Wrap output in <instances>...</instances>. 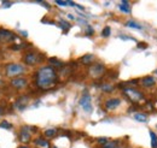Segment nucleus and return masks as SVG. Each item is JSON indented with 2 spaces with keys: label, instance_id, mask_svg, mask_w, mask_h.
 <instances>
[{
  "label": "nucleus",
  "instance_id": "nucleus-1",
  "mask_svg": "<svg viewBox=\"0 0 157 148\" xmlns=\"http://www.w3.org/2000/svg\"><path fill=\"white\" fill-rule=\"evenodd\" d=\"M58 83V75L52 66H41L35 72V86L41 91H50Z\"/></svg>",
  "mask_w": 157,
  "mask_h": 148
},
{
  "label": "nucleus",
  "instance_id": "nucleus-2",
  "mask_svg": "<svg viewBox=\"0 0 157 148\" xmlns=\"http://www.w3.org/2000/svg\"><path fill=\"white\" fill-rule=\"evenodd\" d=\"M24 72H25V66L22 64L10 63L5 66V74L7 77H11V78H16L17 76L24 74Z\"/></svg>",
  "mask_w": 157,
  "mask_h": 148
},
{
  "label": "nucleus",
  "instance_id": "nucleus-3",
  "mask_svg": "<svg viewBox=\"0 0 157 148\" xmlns=\"http://www.w3.org/2000/svg\"><path fill=\"white\" fill-rule=\"evenodd\" d=\"M80 106L83 109V111H86L87 113H92L93 107H92V98H91V94H88L87 92H85L82 94V96L80 99Z\"/></svg>",
  "mask_w": 157,
  "mask_h": 148
},
{
  "label": "nucleus",
  "instance_id": "nucleus-4",
  "mask_svg": "<svg viewBox=\"0 0 157 148\" xmlns=\"http://www.w3.org/2000/svg\"><path fill=\"white\" fill-rule=\"evenodd\" d=\"M32 130L35 128H30L28 125H23L20 130V141L22 143H29L32 140Z\"/></svg>",
  "mask_w": 157,
  "mask_h": 148
},
{
  "label": "nucleus",
  "instance_id": "nucleus-5",
  "mask_svg": "<svg viewBox=\"0 0 157 148\" xmlns=\"http://www.w3.org/2000/svg\"><path fill=\"white\" fill-rule=\"evenodd\" d=\"M124 94H126V96H127L131 101H133V102H139L140 100L144 99L143 93L137 91V89H134V88H126V89H124Z\"/></svg>",
  "mask_w": 157,
  "mask_h": 148
},
{
  "label": "nucleus",
  "instance_id": "nucleus-6",
  "mask_svg": "<svg viewBox=\"0 0 157 148\" xmlns=\"http://www.w3.org/2000/svg\"><path fill=\"white\" fill-rule=\"evenodd\" d=\"M17 39V35L7 29L0 28V43H9Z\"/></svg>",
  "mask_w": 157,
  "mask_h": 148
},
{
  "label": "nucleus",
  "instance_id": "nucleus-7",
  "mask_svg": "<svg viewBox=\"0 0 157 148\" xmlns=\"http://www.w3.org/2000/svg\"><path fill=\"white\" fill-rule=\"evenodd\" d=\"M105 72V66L103 64H94V65H91L90 66V70H88V74L91 77L93 78H99L101 77Z\"/></svg>",
  "mask_w": 157,
  "mask_h": 148
},
{
  "label": "nucleus",
  "instance_id": "nucleus-8",
  "mask_svg": "<svg viewBox=\"0 0 157 148\" xmlns=\"http://www.w3.org/2000/svg\"><path fill=\"white\" fill-rule=\"evenodd\" d=\"M23 61L27 65L33 66V65H35V64H38V63L41 61V56L38 54V53H35V52H29V53H27L25 56L23 57Z\"/></svg>",
  "mask_w": 157,
  "mask_h": 148
},
{
  "label": "nucleus",
  "instance_id": "nucleus-9",
  "mask_svg": "<svg viewBox=\"0 0 157 148\" xmlns=\"http://www.w3.org/2000/svg\"><path fill=\"white\" fill-rule=\"evenodd\" d=\"M10 86L17 91H21V89H24L27 88L28 86V81L23 77H16V78H12L11 82H10Z\"/></svg>",
  "mask_w": 157,
  "mask_h": 148
},
{
  "label": "nucleus",
  "instance_id": "nucleus-10",
  "mask_svg": "<svg viewBox=\"0 0 157 148\" xmlns=\"http://www.w3.org/2000/svg\"><path fill=\"white\" fill-rule=\"evenodd\" d=\"M121 105V100L118 98H111V99H108L105 102H104V106L108 111H113L115 109H117L118 106Z\"/></svg>",
  "mask_w": 157,
  "mask_h": 148
},
{
  "label": "nucleus",
  "instance_id": "nucleus-11",
  "mask_svg": "<svg viewBox=\"0 0 157 148\" xmlns=\"http://www.w3.org/2000/svg\"><path fill=\"white\" fill-rule=\"evenodd\" d=\"M28 101H29V96H27V95H22L20 96L16 101H15V104H13V106L17 109V110H20V111H23L25 107H27V105H28Z\"/></svg>",
  "mask_w": 157,
  "mask_h": 148
},
{
  "label": "nucleus",
  "instance_id": "nucleus-12",
  "mask_svg": "<svg viewBox=\"0 0 157 148\" xmlns=\"http://www.w3.org/2000/svg\"><path fill=\"white\" fill-rule=\"evenodd\" d=\"M155 84V78L152 76H146L141 80V86L145 87V88H149V87H152Z\"/></svg>",
  "mask_w": 157,
  "mask_h": 148
},
{
  "label": "nucleus",
  "instance_id": "nucleus-13",
  "mask_svg": "<svg viewBox=\"0 0 157 148\" xmlns=\"http://www.w3.org/2000/svg\"><path fill=\"white\" fill-rule=\"evenodd\" d=\"M118 7H120V10L122 12H126V13H131V11H132L131 10V6H129V2L127 0H122Z\"/></svg>",
  "mask_w": 157,
  "mask_h": 148
},
{
  "label": "nucleus",
  "instance_id": "nucleus-14",
  "mask_svg": "<svg viewBox=\"0 0 157 148\" xmlns=\"http://www.w3.org/2000/svg\"><path fill=\"white\" fill-rule=\"evenodd\" d=\"M93 60H94V56H93V54H86V56H83L80 59V61H81L83 65H91Z\"/></svg>",
  "mask_w": 157,
  "mask_h": 148
},
{
  "label": "nucleus",
  "instance_id": "nucleus-15",
  "mask_svg": "<svg viewBox=\"0 0 157 148\" xmlns=\"http://www.w3.org/2000/svg\"><path fill=\"white\" fill-rule=\"evenodd\" d=\"M34 143L41 148H50V143L47 142V140H45L42 137H39V139L34 140Z\"/></svg>",
  "mask_w": 157,
  "mask_h": 148
},
{
  "label": "nucleus",
  "instance_id": "nucleus-16",
  "mask_svg": "<svg viewBox=\"0 0 157 148\" xmlns=\"http://www.w3.org/2000/svg\"><path fill=\"white\" fill-rule=\"evenodd\" d=\"M126 27L132 28V29H137V30H143V29H144L143 25H140L139 23L134 22V20H128V22H126Z\"/></svg>",
  "mask_w": 157,
  "mask_h": 148
},
{
  "label": "nucleus",
  "instance_id": "nucleus-17",
  "mask_svg": "<svg viewBox=\"0 0 157 148\" xmlns=\"http://www.w3.org/2000/svg\"><path fill=\"white\" fill-rule=\"evenodd\" d=\"M134 119L138 120V122H141V123H146L147 122V116L143 114V113H136L134 114Z\"/></svg>",
  "mask_w": 157,
  "mask_h": 148
},
{
  "label": "nucleus",
  "instance_id": "nucleus-18",
  "mask_svg": "<svg viewBox=\"0 0 157 148\" xmlns=\"http://www.w3.org/2000/svg\"><path fill=\"white\" fill-rule=\"evenodd\" d=\"M100 89L105 93H110L114 91V86L110 84V83H103V84L100 86Z\"/></svg>",
  "mask_w": 157,
  "mask_h": 148
},
{
  "label": "nucleus",
  "instance_id": "nucleus-19",
  "mask_svg": "<svg viewBox=\"0 0 157 148\" xmlns=\"http://www.w3.org/2000/svg\"><path fill=\"white\" fill-rule=\"evenodd\" d=\"M149 132H150V139H151V148H157V135L151 130Z\"/></svg>",
  "mask_w": 157,
  "mask_h": 148
},
{
  "label": "nucleus",
  "instance_id": "nucleus-20",
  "mask_svg": "<svg viewBox=\"0 0 157 148\" xmlns=\"http://www.w3.org/2000/svg\"><path fill=\"white\" fill-rule=\"evenodd\" d=\"M50 63L55 66V68H63L64 66V64L62 63V61H59L58 59H56V58H50Z\"/></svg>",
  "mask_w": 157,
  "mask_h": 148
},
{
  "label": "nucleus",
  "instance_id": "nucleus-21",
  "mask_svg": "<svg viewBox=\"0 0 157 148\" xmlns=\"http://www.w3.org/2000/svg\"><path fill=\"white\" fill-rule=\"evenodd\" d=\"M44 135H45L46 137H48V139H52V137H55V136L57 135V131L55 129H47V130H45Z\"/></svg>",
  "mask_w": 157,
  "mask_h": 148
},
{
  "label": "nucleus",
  "instance_id": "nucleus-22",
  "mask_svg": "<svg viewBox=\"0 0 157 148\" xmlns=\"http://www.w3.org/2000/svg\"><path fill=\"white\" fill-rule=\"evenodd\" d=\"M58 24H59V27H60L62 29H64L65 31H67V30H68V29L70 28V24H69V23H68L67 20H64V19H59V20H58Z\"/></svg>",
  "mask_w": 157,
  "mask_h": 148
},
{
  "label": "nucleus",
  "instance_id": "nucleus-23",
  "mask_svg": "<svg viewBox=\"0 0 157 148\" xmlns=\"http://www.w3.org/2000/svg\"><path fill=\"white\" fill-rule=\"evenodd\" d=\"M117 147V142L116 141H108L105 145H103L101 148H116Z\"/></svg>",
  "mask_w": 157,
  "mask_h": 148
},
{
  "label": "nucleus",
  "instance_id": "nucleus-24",
  "mask_svg": "<svg viewBox=\"0 0 157 148\" xmlns=\"http://www.w3.org/2000/svg\"><path fill=\"white\" fill-rule=\"evenodd\" d=\"M0 128H2V129L10 130L11 128H12V124H11V123H9L7 120H2V122L0 123Z\"/></svg>",
  "mask_w": 157,
  "mask_h": 148
},
{
  "label": "nucleus",
  "instance_id": "nucleus-25",
  "mask_svg": "<svg viewBox=\"0 0 157 148\" xmlns=\"http://www.w3.org/2000/svg\"><path fill=\"white\" fill-rule=\"evenodd\" d=\"M110 33H111L110 27H105V28L101 30V36H103V37H109V36H110Z\"/></svg>",
  "mask_w": 157,
  "mask_h": 148
},
{
  "label": "nucleus",
  "instance_id": "nucleus-26",
  "mask_svg": "<svg viewBox=\"0 0 157 148\" xmlns=\"http://www.w3.org/2000/svg\"><path fill=\"white\" fill-rule=\"evenodd\" d=\"M93 33H94L93 28H92L91 25H87V29H86V35H87V36H90V35H92Z\"/></svg>",
  "mask_w": 157,
  "mask_h": 148
},
{
  "label": "nucleus",
  "instance_id": "nucleus-27",
  "mask_svg": "<svg viewBox=\"0 0 157 148\" xmlns=\"http://www.w3.org/2000/svg\"><path fill=\"white\" fill-rule=\"evenodd\" d=\"M2 7L4 9H9V7H11V5H12V2L11 1H2Z\"/></svg>",
  "mask_w": 157,
  "mask_h": 148
},
{
  "label": "nucleus",
  "instance_id": "nucleus-28",
  "mask_svg": "<svg viewBox=\"0 0 157 148\" xmlns=\"http://www.w3.org/2000/svg\"><path fill=\"white\" fill-rule=\"evenodd\" d=\"M97 141H98L99 145H101V146H103V145H105V143L108 142V139H105V137H99Z\"/></svg>",
  "mask_w": 157,
  "mask_h": 148
},
{
  "label": "nucleus",
  "instance_id": "nucleus-29",
  "mask_svg": "<svg viewBox=\"0 0 157 148\" xmlns=\"http://www.w3.org/2000/svg\"><path fill=\"white\" fill-rule=\"evenodd\" d=\"M56 4L59 5V6H67V5H68V1H59V0H57Z\"/></svg>",
  "mask_w": 157,
  "mask_h": 148
},
{
  "label": "nucleus",
  "instance_id": "nucleus-30",
  "mask_svg": "<svg viewBox=\"0 0 157 148\" xmlns=\"http://www.w3.org/2000/svg\"><path fill=\"white\" fill-rule=\"evenodd\" d=\"M121 39L122 40H132V41H136V39H133V37H128V36H126V35H121Z\"/></svg>",
  "mask_w": 157,
  "mask_h": 148
},
{
  "label": "nucleus",
  "instance_id": "nucleus-31",
  "mask_svg": "<svg viewBox=\"0 0 157 148\" xmlns=\"http://www.w3.org/2000/svg\"><path fill=\"white\" fill-rule=\"evenodd\" d=\"M146 47H147L146 43H139V45H138V48H143V50H145Z\"/></svg>",
  "mask_w": 157,
  "mask_h": 148
},
{
  "label": "nucleus",
  "instance_id": "nucleus-32",
  "mask_svg": "<svg viewBox=\"0 0 157 148\" xmlns=\"http://www.w3.org/2000/svg\"><path fill=\"white\" fill-rule=\"evenodd\" d=\"M4 113H5V110H4V107H2V106H0V117H1Z\"/></svg>",
  "mask_w": 157,
  "mask_h": 148
},
{
  "label": "nucleus",
  "instance_id": "nucleus-33",
  "mask_svg": "<svg viewBox=\"0 0 157 148\" xmlns=\"http://www.w3.org/2000/svg\"><path fill=\"white\" fill-rule=\"evenodd\" d=\"M68 18H69V19H76L74 16H73V15H68Z\"/></svg>",
  "mask_w": 157,
  "mask_h": 148
},
{
  "label": "nucleus",
  "instance_id": "nucleus-34",
  "mask_svg": "<svg viewBox=\"0 0 157 148\" xmlns=\"http://www.w3.org/2000/svg\"><path fill=\"white\" fill-rule=\"evenodd\" d=\"M18 148H29L28 146H21V147H18Z\"/></svg>",
  "mask_w": 157,
  "mask_h": 148
},
{
  "label": "nucleus",
  "instance_id": "nucleus-35",
  "mask_svg": "<svg viewBox=\"0 0 157 148\" xmlns=\"http://www.w3.org/2000/svg\"><path fill=\"white\" fill-rule=\"evenodd\" d=\"M1 84H2V80L0 78V86H1Z\"/></svg>",
  "mask_w": 157,
  "mask_h": 148
}]
</instances>
